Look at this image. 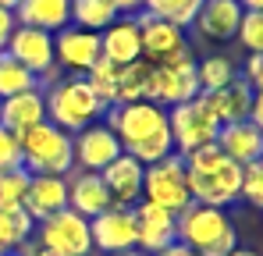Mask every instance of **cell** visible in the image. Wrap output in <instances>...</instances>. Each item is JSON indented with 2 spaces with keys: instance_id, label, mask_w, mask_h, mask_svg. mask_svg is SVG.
I'll use <instances>...</instances> for the list:
<instances>
[{
  "instance_id": "cell-1",
  "label": "cell",
  "mask_w": 263,
  "mask_h": 256,
  "mask_svg": "<svg viewBox=\"0 0 263 256\" xmlns=\"http://www.w3.org/2000/svg\"><path fill=\"white\" fill-rule=\"evenodd\" d=\"M185 174H189V192H192V203H203V207H231L238 199V189H242V168L235 160H228L224 153L214 146H203L196 153L185 157Z\"/></svg>"
},
{
  "instance_id": "cell-2",
  "label": "cell",
  "mask_w": 263,
  "mask_h": 256,
  "mask_svg": "<svg viewBox=\"0 0 263 256\" xmlns=\"http://www.w3.org/2000/svg\"><path fill=\"white\" fill-rule=\"evenodd\" d=\"M43 100H46V121L64 128L68 135L82 132L92 121H100L103 111H107L100 103V96L89 89L86 75H61L53 85L43 89Z\"/></svg>"
},
{
  "instance_id": "cell-3",
  "label": "cell",
  "mask_w": 263,
  "mask_h": 256,
  "mask_svg": "<svg viewBox=\"0 0 263 256\" xmlns=\"http://www.w3.org/2000/svg\"><path fill=\"white\" fill-rule=\"evenodd\" d=\"M178 221V242H185L189 249L199 256H228L238 246V231L231 224V217L217 207H203V203H189Z\"/></svg>"
},
{
  "instance_id": "cell-4",
  "label": "cell",
  "mask_w": 263,
  "mask_h": 256,
  "mask_svg": "<svg viewBox=\"0 0 263 256\" xmlns=\"http://www.w3.org/2000/svg\"><path fill=\"white\" fill-rule=\"evenodd\" d=\"M22 142V168L29 174H71L75 171V150H71V135L53 121L25 128L18 135Z\"/></svg>"
},
{
  "instance_id": "cell-5",
  "label": "cell",
  "mask_w": 263,
  "mask_h": 256,
  "mask_svg": "<svg viewBox=\"0 0 263 256\" xmlns=\"http://www.w3.org/2000/svg\"><path fill=\"white\" fill-rule=\"evenodd\" d=\"M199 96V79H196V53L192 46H181L167 53L164 61H149V82H146V100L160 107H178Z\"/></svg>"
},
{
  "instance_id": "cell-6",
  "label": "cell",
  "mask_w": 263,
  "mask_h": 256,
  "mask_svg": "<svg viewBox=\"0 0 263 256\" xmlns=\"http://www.w3.org/2000/svg\"><path fill=\"white\" fill-rule=\"evenodd\" d=\"M103 125L118 135V142L132 150L160 132H167V107L153 100H135V103H114L103 111Z\"/></svg>"
},
{
  "instance_id": "cell-7",
  "label": "cell",
  "mask_w": 263,
  "mask_h": 256,
  "mask_svg": "<svg viewBox=\"0 0 263 256\" xmlns=\"http://www.w3.org/2000/svg\"><path fill=\"white\" fill-rule=\"evenodd\" d=\"M167 128H171V139H175V153L178 157H189V153L217 142L220 121L210 114L203 96H196L189 103L167 107Z\"/></svg>"
},
{
  "instance_id": "cell-8",
  "label": "cell",
  "mask_w": 263,
  "mask_h": 256,
  "mask_svg": "<svg viewBox=\"0 0 263 256\" xmlns=\"http://www.w3.org/2000/svg\"><path fill=\"white\" fill-rule=\"evenodd\" d=\"M142 199L153 203V207H164L171 213H181L192 203V192H189V174H185V157H164L157 164H149L142 174Z\"/></svg>"
},
{
  "instance_id": "cell-9",
  "label": "cell",
  "mask_w": 263,
  "mask_h": 256,
  "mask_svg": "<svg viewBox=\"0 0 263 256\" xmlns=\"http://www.w3.org/2000/svg\"><path fill=\"white\" fill-rule=\"evenodd\" d=\"M36 246L50 249L57 256H89L92 253V235H89V221L75 210H57L36 224Z\"/></svg>"
},
{
  "instance_id": "cell-10",
  "label": "cell",
  "mask_w": 263,
  "mask_h": 256,
  "mask_svg": "<svg viewBox=\"0 0 263 256\" xmlns=\"http://www.w3.org/2000/svg\"><path fill=\"white\" fill-rule=\"evenodd\" d=\"M22 68H29L36 79H40V89L43 85H53L61 79V68L53 61V36L43 32V29H29V25H14L11 40L4 46Z\"/></svg>"
},
{
  "instance_id": "cell-11",
  "label": "cell",
  "mask_w": 263,
  "mask_h": 256,
  "mask_svg": "<svg viewBox=\"0 0 263 256\" xmlns=\"http://www.w3.org/2000/svg\"><path fill=\"white\" fill-rule=\"evenodd\" d=\"M53 61L64 75H86L100 61V32L64 25L61 32H53Z\"/></svg>"
},
{
  "instance_id": "cell-12",
  "label": "cell",
  "mask_w": 263,
  "mask_h": 256,
  "mask_svg": "<svg viewBox=\"0 0 263 256\" xmlns=\"http://www.w3.org/2000/svg\"><path fill=\"white\" fill-rule=\"evenodd\" d=\"M71 150H75V168L79 171H96V174L107 168L110 160H118V157L125 153V146L118 142V135L103 125V121H92V125H86L82 132H75V135H71Z\"/></svg>"
},
{
  "instance_id": "cell-13",
  "label": "cell",
  "mask_w": 263,
  "mask_h": 256,
  "mask_svg": "<svg viewBox=\"0 0 263 256\" xmlns=\"http://www.w3.org/2000/svg\"><path fill=\"white\" fill-rule=\"evenodd\" d=\"M132 213H135V249H142L146 256H157L171 242H178V221L171 210L139 199Z\"/></svg>"
},
{
  "instance_id": "cell-14",
  "label": "cell",
  "mask_w": 263,
  "mask_h": 256,
  "mask_svg": "<svg viewBox=\"0 0 263 256\" xmlns=\"http://www.w3.org/2000/svg\"><path fill=\"white\" fill-rule=\"evenodd\" d=\"M89 235H92V249L114 256L135 249V213L132 207H107L89 221Z\"/></svg>"
},
{
  "instance_id": "cell-15",
  "label": "cell",
  "mask_w": 263,
  "mask_h": 256,
  "mask_svg": "<svg viewBox=\"0 0 263 256\" xmlns=\"http://www.w3.org/2000/svg\"><path fill=\"white\" fill-rule=\"evenodd\" d=\"M100 57L110 64H132L142 61V36H139V18L135 14H118L103 32H100Z\"/></svg>"
},
{
  "instance_id": "cell-16",
  "label": "cell",
  "mask_w": 263,
  "mask_h": 256,
  "mask_svg": "<svg viewBox=\"0 0 263 256\" xmlns=\"http://www.w3.org/2000/svg\"><path fill=\"white\" fill-rule=\"evenodd\" d=\"M242 4L238 0H203L199 14L192 18V25L199 29V36L210 43H231L238 36L242 25Z\"/></svg>"
},
{
  "instance_id": "cell-17",
  "label": "cell",
  "mask_w": 263,
  "mask_h": 256,
  "mask_svg": "<svg viewBox=\"0 0 263 256\" xmlns=\"http://www.w3.org/2000/svg\"><path fill=\"white\" fill-rule=\"evenodd\" d=\"M142 174H146V168L132 153H121L118 160H110L107 168L100 171L114 207H135L142 199Z\"/></svg>"
},
{
  "instance_id": "cell-18",
  "label": "cell",
  "mask_w": 263,
  "mask_h": 256,
  "mask_svg": "<svg viewBox=\"0 0 263 256\" xmlns=\"http://www.w3.org/2000/svg\"><path fill=\"white\" fill-rule=\"evenodd\" d=\"M64 207H68V178L64 174H32L29 178V192H25L22 210L29 213L36 224L53 217Z\"/></svg>"
},
{
  "instance_id": "cell-19",
  "label": "cell",
  "mask_w": 263,
  "mask_h": 256,
  "mask_svg": "<svg viewBox=\"0 0 263 256\" xmlns=\"http://www.w3.org/2000/svg\"><path fill=\"white\" fill-rule=\"evenodd\" d=\"M135 18H139V36H142V57H146V61H164L167 53L189 46L185 29L175 25V22L153 18V14H146V11H139Z\"/></svg>"
},
{
  "instance_id": "cell-20",
  "label": "cell",
  "mask_w": 263,
  "mask_h": 256,
  "mask_svg": "<svg viewBox=\"0 0 263 256\" xmlns=\"http://www.w3.org/2000/svg\"><path fill=\"white\" fill-rule=\"evenodd\" d=\"M110 203V192L103 185V178L96 171H75L68 174V210L82 213L86 221H92L96 213H103Z\"/></svg>"
},
{
  "instance_id": "cell-21",
  "label": "cell",
  "mask_w": 263,
  "mask_h": 256,
  "mask_svg": "<svg viewBox=\"0 0 263 256\" xmlns=\"http://www.w3.org/2000/svg\"><path fill=\"white\" fill-rule=\"evenodd\" d=\"M203 103L210 107V114L217 118L220 125H235V121H246L249 118V107H253V85L246 82L242 75L231 79L224 89H214V93H199Z\"/></svg>"
},
{
  "instance_id": "cell-22",
  "label": "cell",
  "mask_w": 263,
  "mask_h": 256,
  "mask_svg": "<svg viewBox=\"0 0 263 256\" xmlns=\"http://www.w3.org/2000/svg\"><path fill=\"white\" fill-rule=\"evenodd\" d=\"M217 150L228 157V160H235L238 168H246V164H253V160H260V157H263V132L253 125V121L220 125Z\"/></svg>"
},
{
  "instance_id": "cell-23",
  "label": "cell",
  "mask_w": 263,
  "mask_h": 256,
  "mask_svg": "<svg viewBox=\"0 0 263 256\" xmlns=\"http://www.w3.org/2000/svg\"><path fill=\"white\" fill-rule=\"evenodd\" d=\"M14 22L29 25V29H43L53 36L64 25H71V0H18Z\"/></svg>"
},
{
  "instance_id": "cell-24",
  "label": "cell",
  "mask_w": 263,
  "mask_h": 256,
  "mask_svg": "<svg viewBox=\"0 0 263 256\" xmlns=\"http://www.w3.org/2000/svg\"><path fill=\"white\" fill-rule=\"evenodd\" d=\"M46 121V100L43 89H29V93H18V96H7L0 100V125L11 128V132H25V128Z\"/></svg>"
},
{
  "instance_id": "cell-25",
  "label": "cell",
  "mask_w": 263,
  "mask_h": 256,
  "mask_svg": "<svg viewBox=\"0 0 263 256\" xmlns=\"http://www.w3.org/2000/svg\"><path fill=\"white\" fill-rule=\"evenodd\" d=\"M36 235V221L25 210H0V256H11Z\"/></svg>"
},
{
  "instance_id": "cell-26",
  "label": "cell",
  "mask_w": 263,
  "mask_h": 256,
  "mask_svg": "<svg viewBox=\"0 0 263 256\" xmlns=\"http://www.w3.org/2000/svg\"><path fill=\"white\" fill-rule=\"evenodd\" d=\"M114 18H118V7L110 0H71V25L79 29L103 32Z\"/></svg>"
},
{
  "instance_id": "cell-27",
  "label": "cell",
  "mask_w": 263,
  "mask_h": 256,
  "mask_svg": "<svg viewBox=\"0 0 263 256\" xmlns=\"http://www.w3.org/2000/svg\"><path fill=\"white\" fill-rule=\"evenodd\" d=\"M29 89H40V79L29 68H22L7 50H0V100L18 96V93H29Z\"/></svg>"
},
{
  "instance_id": "cell-28",
  "label": "cell",
  "mask_w": 263,
  "mask_h": 256,
  "mask_svg": "<svg viewBox=\"0 0 263 256\" xmlns=\"http://www.w3.org/2000/svg\"><path fill=\"white\" fill-rule=\"evenodd\" d=\"M86 82L89 89L100 96V103L103 107H110L114 100H118V85H121V64H110L107 57H100L92 68L86 71Z\"/></svg>"
},
{
  "instance_id": "cell-29",
  "label": "cell",
  "mask_w": 263,
  "mask_h": 256,
  "mask_svg": "<svg viewBox=\"0 0 263 256\" xmlns=\"http://www.w3.org/2000/svg\"><path fill=\"white\" fill-rule=\"evenodd\" d=\"M199 7H203V0H142V11L146 14L167 18V22H175L181 29L192 25V18L199 14Z\"/></svg>"
},
{
  "instance_id": "cell-30",
  "label": "cell",
  "mask_w": 263,
  "mask_h": 256,
  "mask_svg": "<svg viewBox=\"0 0 263 256\" xmlns=\"http://www.w3.org/2000/svg\"><path fill=\"white\" fill-rule=\"evenodd\" d=\"M196 79H199V93H214V89H224L231 79H238V71L228 57H203L196 61Z\"/></svg>"
},
{
  "instance_id": "cell-31",
  "label": "cell",
  "mask_w": 263,
  "mask_h": 256,
  "mask_svg": "<svg viewBox=\"0 0 263 256\" xmlns=\"http://www.w3.org/2000/svg\"><path fill=\"white\" fill-rule=\"evenodd\" d=\"M146 82H149V61H132L121 68V85H118V100L114 103H135V100H146ZM110 103V107H114Z\"/></svg>"
},
{
  "instance_id": "cell-32",
  "label": "cell",
  "mask_w": 263,
  "mask_h": 256,
  "mask_svg": "<svg viewBox=\"0 0 263 256\" xmlns=\"http://www.w3.org/2000/svg\"><path fill=\"white\" fill-rule=\"evenodd\" d=\"M29 171L25 168H11L0 171V210H22L25 192H29Z\"/></svg>"
},
{
  "instance_id": "cell-33",
  "label": "cell",
  "mask_w": 263,
  "mask_h": 256,
  "mask_svg": "<svg viewBox=\"0 0 263 256\" xmlns=\"http://www.w3.org/2000/svg\"><path fill=\"white\" fill-rule=\"evenodd\" d=\"M125 153H132L142 168H149V164H157V160L171 157V153H175L171 128H167V132H160V135H153V139H146V142H139V146H132V150H125Z\"/></svg>"
},
{
  "instance_id": "cell-34",
  "label": "cell",
  "mask_w": 263,
  "mask_h": 256,
  "mask_svg": "<svg viewBox=\"0 0 263 256\" xmlns=\"http://www.w3.org/2000/svg\"><path fill=\"white\" fill-rule=\"evenodd\" d=\"M246 53H260L263 57V11H246L242 14V25H238V36Z\"/></svg>"
},
{
  "instance_id": "cell-35",
  "label": "cell",
  "mask_w": 263,
  "mask_h": 256,
  "mask_svg": "<svg viewBox=\"0 0 263 256\" xmlns=\"http://www.w3.org/2000/svg\"><path fill=\"white\" fill-rule=\"evenodd\" d=\"M238 196L249 207H260L263 210V157L242 168V189H238Z\"/></svg>"
},
{
  "instance_id": "cell-36",
  "label": "cell",
  "mask_w": 263,
  "mask_h": 256,
  "mask_svg": "<svg viewBox=\"0 0 263 256\" xmlns=\"http://www.w3.org/2000/svg\"><path fill=\"white\" fill-rule=\"evenodd\" d=\"M22 168V142H18V132L0 125V171Z\"/></svg>"
},
{
  "instance_id": "cell-37",
  "label": "cell",
  "mask_w": 263,
  "mask_h": 256,
  "mask_svg": "<svg viewBox=\"0 0 263 256\" xmlns=\"http://www.w3.org/2000/svg\"><path fill=\"white\" fill-rule=\"evenodd\" d=\"M242 79L253 85V93H263V57H260V53H249V61H246V75H242Z\"/></svg>"
},
{
  "instance_id": "cell-38",
  "label": "cell",
  "mask_w": 263,
  "mask_h": 256,
  "mask_svg": "<svg viewBox=\"0 0 263 256\" xmlns=\"http://www.w3.org/2000/svg\"><path fill=\"white\" fill-rule=\"evenodd\" d=\"M14 25H18V22H14V11H4V7H0V50L7 46L11 32H14Z\"/></svg>"
},
{
  "instance_id": "cell-39",
  "label": "cell",
  "mask_w": 263,
  "mask_h": 256,
  "mask_svg": "<svg viewBox=\"0 0 263 256\" xmlns=\"http://www.w3.org/2000/svg\"><path fill=\"white\" fill-rule=\"evenodd\" d=\"M246 121H253L263 132V93H253V107H249V118Z\"/></svg>"
},
{
  "instance_id": "cell-40",
  "label": "cell",
  "mask_w": 263,
  "mask_h": 256,
  "mask_svg": "<svg viewBox=\"0 0 263 256\" xmlns=\"http://www.w3.org/2000/svg\"><path fill=\"white\" fill-rule=\"evenodd\" d=\"M14 256H57V253H50V249H40V246H36V239H29L25 246H18V249H14Z\"/></svg>"
},
{
  "instance_id": "cell-41",
  "label": "cell",
  "mask_w": 263,
  "mask_h": 256,
  "mask_svg": "<svg viewBox=\"0 0 263 256\" xmlns=\"http://www.w3.org/2000/svg\"><path fill=\"white\" fill-rule=\"evenodd\" d=\"M157 256H199V253H196V249H189L185 242H171L167 249H160Z\"/></svg>"
},
{
  "instance_id": "cell-42",
  "label": "cell",
  "mask_w": 263,
  "mask_h": 256,
  "mask_svg": "<svg viewBox=\"0 0 263 256\" xmlns=\"http://www.w3.org/2000/svg\"><path fill=\"white\" fill-rule=\"evenodd\" d=\"M118 7V14H139L142 11V0H110Z\"/></svg>"
},
{
  "instance_id": "cell-43",
  "label": "cell",
  "mask_w": 263,
  "mask_h": 256,
  "mask_svg": "<svg viewBox=\"0 0 263 256\" xmlns=\"http://www.w3.org/2000/svg\"><path fill=\"white\" fill-rule=\"evenodd\" d=\"M242 11H263V0H238Z\"/></svg>"
},
{
  "instance_id": "cell-44",
  "label": "cell",
  "mask_w": 263,
  "mask_h": 256,
  "mask_svg": "<svg viewBox=\"0 0 263 256\" xmlns=\"http://www.w3.org/2000/svg\"><path fill=\"white\" fill-rule=\"evenodd\" d=\"M228 256H260V253H253V249H242V246H235Z\"/></svg>"
},
{
  "instance_id": "cell-45",
  "label": "cell",
  "mask_w": 263,
  "mask_h": 256,
  "mask_svg": "<svg viewBox=\"0 0 263 256\" xmlns=\"http://www.w3.org/2000/svg\"><path fill=\"white\" fill-rule=\"evenodd\" d=\"M0 7H4V11H14V7H18V0H0Z\"/></svg>"
},
{
  "instance_id": "cell-46",
  "label": "cell",
  "mask_w": 263,
  "mask_h": 256,
  "mask_svg": "<svg viewBox=\"0 0 263 256\" xmlns=\"http://www.w3.org/2000/svg\"><path fill=\"white\" fill-rule=\"evenodd\" d=\"M114 256H146L142 249H128V253H114Z\"/></svg>"
}]
</instances>
